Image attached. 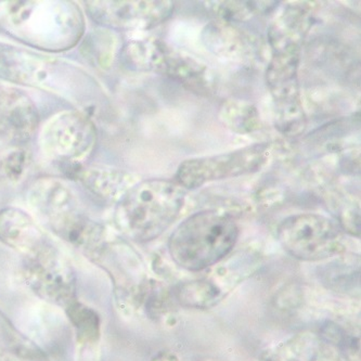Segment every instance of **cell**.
Returning a JSON list of instances; mask_svg holds the SVG:
<instances>
[{
    "instance_id": "6da1fadb",
    "label": "cell",
    "mask_w": 361,
    "mask_h": 361,
    "mask_svg": "<svg viewBox=\"0 0 361 361\" xmlns=\"http://www.w3.org/2000/svg\"><path fill=\"white\" fill-rule=\"evenodd\" d=\"M0 30L32 47L64 51L78 44L85 21L78 6L70 1H4Z\"/></svg>"
},
{
    "instance_id": "7a4b0ae2",
    "label": "cell",
    "mask_w": 361,
    "mask_h": 361,
    "mask_svg": "<svg viewBox=\"0 0 361 361\" xmlns=\"http://www.w3.org/2000/svg\"><path fill=\"white\" fill-rule=\"evenodd\" d=\"M185 188L169 179L135 183L118 200L115 225L133 241H152L176 221L185 204Z\"/></svg>"
},
{
    "instance_id": "3957f363",
    "label": "cell",
    "mask_w": 361,
    "mask_h": 361,
    "mask_svg": "<svg viewBox=\"0 0 361 361\" xmlns=\"http://www.w3.org/2000/svg\"><path fill=\"white\" fill-rule=\"evenodd\" d=\"M238 237L239 228L230 214L217 209L197 212L171 233L169 253L183 269L202 271L233 251Z\"/></svg>"
},
{
    "instance_id": "277c9868",
    "label": "cell",
    "mask_w": 361,
    "mask_h": 361,
    "mask_svg": "<svg viewBox=\"0 0 361 361\" xmlns=\"http://www.w3.org/2000/svg\"><path fill=\"white\" fill-rule=\"evenodd\" d=\"M0 78L85 102L97 82L72 64L30 50L0 44Z\"/></svg>"
},
{
    "instance_id": "5b68a950",
    "label": "cell",
    "mask_w": 361,
    "mask_h": 361,
    "mask_svg": "<svg viewBox=\"0 0 361 361\" xmlns=\"http://www.w3.org/2000/svg\"><path fill=\"white\" fill-rule=\"evenodd\" d=\"M272 58L268 66L267 78L276 106L278 128L286 135H298L305 127L298 80L302 38L284 33H269Z\"/></svg>"
},
{
    "instance_id": "8992f818",
    "label": "cell",
    "mask_w": 361,
    "mask_h": 361,
    "mask_svg": "<svg viewBox=\"0 0 361 361\" xmlns=\"http://www.w3.org/2000/svg\"><path fill=\"white\" fill-rule=\"evenodd\" d=\"M31 197L35 209L62 239L94 255L104 245V228L78 209L75 197L63 183L52 179L38 181Z\"/></svg>"
},
{
    "instance_id": "52a82bcc",
    "label": "cell",
    "mask_w": 361,
    "mask_h": 361,
    "mask_svg": "<svg viewBox=\"0 0 361 361\" xmlns=\"http://www.w3.org/2000/svg\"><path fill=\"white\" fill-rule=\"evenodd\" d=\"M340 223L320 214H298L284 219L278 227L282 247L296 259L320 262L340 253Z\"/></svg>"
},
{
    "instance_id": "ba28073f",
    "label": "cell",
    "mask_w": 361,
    "mask_h": 361,
    "mask_svg": "<svg viewBox=\"0 0 361 361\" xmlns=\"http://www.w3.org/2000/svg\"><path fill=\"white\" fill-rule=\"evenodd\" d=\"M268 155L269 146L258 143L233 152L190 159L181 163L176 181L185 189H197L213 181L252 174L266 164Z\"/></svg>"
},
{
    "instance_id": "9c48e42d",
    "label": "cell",
    "mask_w": 361,
    "mask_h": 361,
    "mask_svg": "<svg viewBox=\"0 0 361 361\" xmlns=\"http://www.w3.org/2000/svg\"><path fill=\"white\" fill-rule=\"evenodd\" d=\"M96 142L94 123L82 113L70 111L50 118L39 137L42 153L58 162L84 160L94 150Z\"/></svg>"
},
{
    "instance_id": "30bf717a",
    "label": "cell",
    "mask_w": 361,
    "mask_h": 361,
    "mask_svg": "<svg viewBox=\"0 0 361 361\" xmlns=\"http://www.w3.org/2000/svg\"><path fill=\"white\" fill-rule=\"evenodd\" d=\"M24 259L26 281L40 298L66 308L78 300L75 274L54 245Z\"/></svg>"
},
{
    "instance_id": "8fae6325",
    "label": "cell",
    "mask_w": 361,
    "mask_h": 361,
    "mask_svg": "<svg viewBox=\"0 0 361 361\" xmlns=\"http://www.w3.org/2000/svg\"><path fill=\"white\" fill-rule=\"evenodd\" d=\"M38 126L35 104L27 94L11 87H0V137L13 145L31 140Z\"/></svg>"
},
{
    "instance_id": "7c38bea8",
    "label": "cell",
    "mask_w": 361,
    "mask_h": 361,
    "mask_svg": "<svg viewBox=\"0 0 361 361\" xmlns=\"http://www.w3.org/2000/svg\"><path fill=\"white\" fill-rule=\"evenodd\" d=\"M169 3H87L90 17L111 27L157 24L169 13Z\"/></svg>"
},
{
    "instance_id": "4fadbf2b",
    "label": "cell",
    "mask_w": 361,
    "mask_h": 361,
    "mask_svg": "<svg viewBox=\"0 0 361 361\" xmlns=\"http://www.w3.org/2000/svg\"><path fill=\"white\" fill-rule=\"evenodd\" d=\"M0 241L19 252L24 258L54 245L31 216L14 207L0 212Z\"/></svg>"
},
{
    "instance_id": "5bb4252c",
    "label": "cell",
    "mask_w": 361,
    "mask_h": 361,
    "mask_svg": "<svg viewBox=\"0 0 361 361\" xmlns=\"http://www.w3.org/2000/svg\"><path fill=\"white\" fill-rule=\"evenodd\" d=\"M328 342L312 332H302L270 348L263 361H330Z\"/></svg>"
},
{
    "instance_id": "9a60e30c",
    "label": "cell",
    "mask_w": 361,
    "mask_h": 361,
    "mask_svg": "<svg viewBox=\"0 0 361 361\" xmlns=\"http://www.w3.org/2000/svg\"><path fill=\"white\" fill-rule=\"evenodd\" d=\"M176 296L185 307L205 310L219 302L221 290L209 280H195L181 284L177 290Z\"/></svg>"
},
{
    "instance_id": "2e32d148",
    "label": "cell",
    "mask_w": 361,
    "mask_h": 361,
    "mask_svg": "<svg viewBox=\"0 0 361 361\" xmlns=\"http://www.w3.org/2000/svg\"><path fill=\"white\" fill-rule=\"evenodd\" d=\"M82 183L96 195L113 197L125 185L124 174L118 171L106 169H92L82 171Z\"/></svg>"
},
{
    "instance_id": "e0dca14e",
    "label": "cell",
    "mask_w": 361,
    "mask_h": 361,
    "mask_svg": "<svg viewBox=\"0 0 361 361\" xmlns=\"http://www.w3.org/2000/svg\"><path fill=\"white\" fill-rule=\"evenodd\" d=\"M70 320L82 341H94L99 336V317L94 310L82 305L78 300L66 308Z\"/></svg>"
},
{
    "instance_id": "ac0fdd59",
    "label": "cell",
    "mask_w": 361,
    "mask_h": 361,
    "mask_svg": "<svg viewBox=\"0 0 361 361\" xmlns=\"http://www.w3.org/2000/svg\"><path fill=\"white\" fill-rule=\"evenodd\" d=\"M226 110H228L229 115L226 116V123L229 125L230 128L233 130H241L242 133L247 130H253L257 124V112L252 106H227Z\"/></svg>"
}]
</instances>
